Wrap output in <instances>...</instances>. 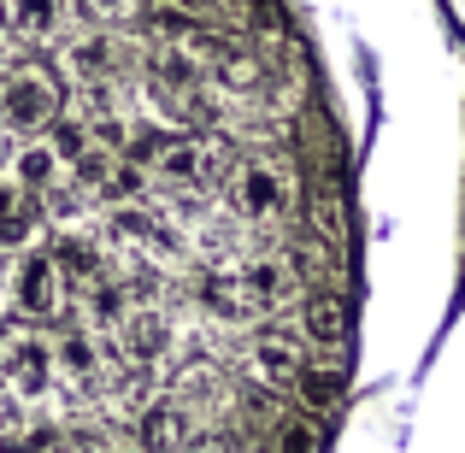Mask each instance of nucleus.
Listing matches in <instances>:
<instances>
[{
	"label": "nucleus",
	"mask_w": 465,
	"mask_h": 453,
	"mask_svg": "<svg viewBox=\"0 0 465 453\" xmlns=\"http://www.w3.org/2000/svg\"><path fill=\"white\" fill-rule=\"evenodd\" d=\"M130 65H136V47L118 30H89V35H77V42H65V77L77 83L94 106L124 89Z\"/></svg>",
	"instance_id": "2"
},
{
	"label": "nucleus",
	"mask_w": 465,
	"mask_h": 453,
	"mask_svg": "<svg viewBox=\"0 0 465 453\" xmlns=\"http://www.w3.org/2000/svg\"><path fill=\"white\" fill-rule=\"evenodd\" d=\"M12 306L24 324H54L65 312V271L54 265V253H24L12 271Z\"/></svg>",
	"instance_id": "6"
},
{
	"label": "nucleus",
	"mask_w": 465,
	"mask_h": 453,
	"mask_svg": "<svg viewBox=\"0 0 465 453\" xmlns=\"http://www.w3.org/2000/svg\"><path fill=\"white\" fill-rule=\"evenodd\" d=\"M213 83L224 94H260L272 83V59L248 54V47H230L224 59H213Z\"/></svg>",
	"instance_id": "15"
},
{
	"label": "nucleus",
	"mask_w": 465,
	"mask_h": 453,
	"mask_svg": "<svg viewBox=\"0 0 465 453\" xmlns=\"http://www.w3.org/2000/svg\"><path fill=\"white\" fill-rule=\"evenodd\" d=\"M224 283L236 289L242 300L260 312V306H277L295 289V265H289V253H272V248H253V253H236L224 271Z\"/></svg>",
	"instance_id": "7"
},
{
	"label": "nucleus",
	"mask_w": 465,
	"mask_h": 453,
	"mask_svg": "<svg viewBox=\"0 0 465 453\" xmlns=\"http://www.w3.org/2000/svg\"><path fill=\"white\" fill-rule=\"evenodd\" d=\"M83 12H94L101 24H124L142 12V0H83Z\"/></svg>",
	"instance_id": "25"
},
{
	"label": "nucleus",
	"mask_w": 465,
	"mask_h": 453,
	"mask_svg": "<svg viewBox=\"0 0 465 453\" xmlns=\"http://www.w3.org/2000/svg\"><path fill=\"white\" fill-rule=\"evenodd\" d=\"M113 336H118V353H124V365L148 371L159 353L171 348V318L159 312V306H130V312L113 324Z\"/></svg>",
	"instance_id": "8"
},
{
	"label": "nucleus",
	"mask_w": 465,
	"mask_h": 453,
	"mask_svg": "<svg viewBox=\"0 0 465 453\" xmlns=\"http://www.w3.org/2000/svg\"><path fill=\"white\" fill-rule=\"evenodd\" d=\"M301 336L324 353H336L348 341V300H341V289H330V283L307 289V300H301Z\"/></svg>",
	"instance_id": "11"
},
{
	"label": "nucleus",
	"mask_w": 465,
	"mask_h": 453,
	"mask_svg": "<svg viewBox=\"0 0 465 453\" xmlns=\"http://www.w3.org/2000/svg\"><path fill=\"white\" fill-rule=\"evenodd\" d=\"M272 448L277 453H318V448H324V436H318L312 419H283V424H277V436H272Z\"/></svg>",
	"instance_id": "22"
},
{
	"label": "nucleus",
	"mask_w": 465,
	"mask_h": 453,
	"mask_svg": "<svg viewBox=\"0 0 465 453\" xmlns=\"http://www.w3.org/2000/svg\"><path fill=\"white\" fill-rule=\"evenodd\" d=\"M54 265H59L65 277H77V283H94V277H106V260H101V248H94L89 236H77V230L54 241Z\"/></svg>",
	"instance_id": "18"
},
{
	"label": "nucleus",
	"mask_w": 465,
	"mask_h": 453,
	"mask_svg": "<svg viewBox=\"0 0 465 453\" xmlns=\"http://www.w3.org/2000/svg\"><path fill=\"white\" fill-rule=\"evenodd\" d=\"M295 371H301V341L295 336H283V330H265V336H253L248 341V377H253V389H289L295 383Z\"/></svg>",
	"instance_id": "9"
},
{
	"label": "nucleus",
	"mask_w": 465,
	"mask_h": 453,
	"mask_svg": "<svg viewBox=\"0 0 465 453\" xmlns=\"http://www.w3.org/2000/svg\"><path fill=\"white\" fill-rule=\"evenodd\" d=\"M54 371H65L71 383H89V377L101 371V353H94V330L89 324L54 341Z\"/></svg>",
	"instance_id": "17"
},
{
	"label": "nucleus",
	"mask_w": 465,
	"mask_h": 453,
	"mask_svg": "<svg viewBox=\"0 0 465 453\" xmlns=\"http://www.w3.org/2000/svg\"><path fill=\"white\" fill-rule=\"evenodd\" d=\"M71 24V0H6V30L18 42H59Z\"/></svg>",
	"instance_id": "13"
},
{
	"label": "nucleus",
	"mask_w": 465,
	"mask_h": 453,
	"mask_svg": "<svg viewBox=\"0 0 465 453\" xmlns=\"http://www.w3.org/2000/svg\"><path fill=\"white\" fill-rule=\"evenodd\" d=\"M194 430V419L177 407V400H148V407L136 412V436H142V453H177L183 436Z\"/></svg>",
	"instance_id": "14"
},
{
	"label": "nucleus",
	"mask_w": 465,
	"mask_h": 453,
	"mask_svg": "<svg viewBox=\"0 0 465 453\" xmlns=\"http://www.w3.org/2000/svg\"><path fill=\"white\" fill-rule=\"evenodd\" d=\"M301 395V407L307 412H330L341 400V365H307L301 359V371H295V383H289Z\"/></svg>",
	"instance_id": "16"
},
{
	"label": "nucleus",
	"mask_w": 465,
	"mask_h": 453,
	"mask_svg": "<svg viewBox=\"0 0 465 453\" xmlns=\"http://www.w3.org/2000/svg\"><path fill=\"white\" fill-rule=\"evenodd\" d=\"M142 165H148L159 182H171V189H201V182H206V142H194V136H159Z\"/></svg>",
	"instance_id": "10"
},
{
	"label": "nucleus",
	"mask_w": 465,
	"mask_h": 453,
	"mask_svg": "<svg viewBox=\"0 0 465 453\" xmlns=\"http://www.w3.org/2000/svg\"><path fill=\"white\" fill-rule=\"evenodd\" d=\"M224 194H230V212H236L242 224H277V218L289 212V177L272 159H242V165H230Z\"/></svg>",
	"instance_id": "4"
},
{
	"label": "nucleus",
	"mask_w": 465,
	"mask_h": 453,
	"mask_svg": "<svg viewBox=\"0 0 465 453\" xmlns=\"http://www.w3.org/2000/svg\"><path fill=\"white\" fill-rule=\"evenodd\" d=\"M177 6H189L194 18H201V12H213V6H224V0H177Z\"/></svg>",
	"instance_id": "26"
},
{
	"label": "nucleus",
	"mask_w": 465,
	"mask_h": 453,
	"mask_svg": "<svg viewBox=\"0 0 465 453\" xmlns=\"http://www.w3.org/2000/svg\"><path fill=\"white\" fill-rule=\"evenodd\" d=\"M201 83H206V59L194 54L189 42H165V47H153V54L142 59V89H148L165 113L194 106L201 101Z\"/></svg>",
	"instance_id": "5"
},
{
	"label": "nucleus",
	"mask_w": 465,
	"mask_h": 453,
	"mask_svg": "<svg viewBox=\"0 0 465 453\" xmlns=\"http://www.w3.org/2000/svg\"><path fill=\"white\" fill-rule=\"evenodd\" d=\"M12 182H18L24 194H35V201H47V194H59V182H65V159L54 153V142L24 136V148L12 153Z\"/></svg>",
	"instance_id": "12"
},
{
	"label": "nucleus",
	"mask_w": 465,
	"mask_h": 453,
	"mask_svg": "<svg viewBox=\"0 0 465 453\" xmlns=\"http://www.w3.org/2000/svg\"><path fill=\"white\" fill-rule=\"evenodd\" d=\"M54 341H42L35 324H12L0 330V389L12 400H42L54 389Z\"/></svg>",
	"instance_id": "3"
},
{
	"label": "nucleus",
	"mask_w": 465,
	"mask_h": 453,
	"mask_svg": "<svg viewBox=\"0 0 465 453\" xmlns=\"http://www.w3.org/2000/svg\"><path fill=\"white\" fill-rule=\"evenodd\" d=\"M142 24H148L153 47H165V42H194V12L177 6V0H165V6H142Z\"/></svg>",
	"instance_id": "21"
},
{
	"label": "nucleus",
	"mask_w": 465,
	"mask_h": 453,
	"mask_svg": "<svg viewBox=\"0 0 465 453\" xmlns=\"http://www.w3.org/2000/svg\"><path fill=\"white\" fill-rule=\"evenodd\" d=\"M113 453H142V448H113Z\"/></svg>",
	"instance_id": "27"
},
{
	"label": "nucleus",
	"mask_w": 465,
	"mask_h": 453,
	"mask_svg": "<svg viewBox=\"0 0 465 453\" xmlns=\"http://www.w3.org/2000/svg\"><path fill=\"white\" fill-rule=\"evenodd\" d=\"M0 453H54V436L30 430V424H6L0 430Z\"/></svg>",
	"instance_id": "23"
},
{
	"label": "nucleus",
	"mask_w": 465,
	"mask_h": 453,
	"mask_svg": "<svg viewBox=\"0 0 465 453\" xmlns=\"http://www.w3.org/2000/svg\"><path fill=\"white\" fill-rule=\"evenodd\" d=\"M59 106H65V94H59V77L47 65H12L0 77V124L12 136H47Z\"/></svg>",
	"instance_id": "1"
},
{
	"label": "nucleus",
	"mask_w": 465,
	"mask_h": 453,
	"mask_svg": "<svg viewBox=\"0 0 465 453\" xmlns=\"http://www.w3.org/2000/svg\"><path fill=\"white\" fill-rule=\"evenodd\" d=\"M35 201L24 189H0V248H24L35 236Z\"/></svg>",
	"instance_id": "20"
},
{
	"label": "nucleus",
	"mask_w": 465,
	"mask_h": 453,
	"mask_svg": "<svg viewBox=\"0 0 465 453\" xmlns=\"http://www.w3.org/2000/svg\"><path fill=\"white\" fill-rule=\"evenodd\" d=\"M124 312H130V289H124V283H106V277H94L89 295H83V324H89V330H113Z\"/></svg>",
	"instance_id": "19"
},
{
	"label": "nucleus",
	"mask_w": 465,
	"mask_h": 453,
	"mask_svg": "<svg viewBox=\"0 0 465 453\" xmlns=\"http://www.w3.org/2000/svg\"><path fill=\"white\" fill-rule=\"evenodd\" d=\"M177 453H236L230 448V436L224 430H213V424H194L189 436H183V448Z\"/></svg>",
	"instance_id": "24"
}]
</instances>
